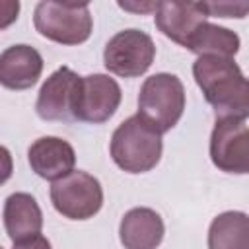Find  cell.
Returning <instances> with one entry per match:
<instances>
[{
    "instance_id": "cell-1",
    "label": "cell",
    "mask_w": 249,
    "mask_h": 249,
    "mask_svg": "<svg viewBox=\"0 0 249 249\" xmlns=\"http://www.w3.org/2000/svg\"><path fill=\"white\" fill-rule=\"evenodd\" d=\"M193 76L204 99L212 105L216 121L249 119V78L230 56L206 54L193 64Z\"/></svg>"
},
{
    "instance_id": "cell-2",
    "label": "cell",
    "mask_w": 249,
    "mask_h": 249,
    "mask_svg": "<svg viewBox=\"0 0 249 249\" xmlns=\"http://www.w3.org/2000/svg\"><path fill=\"white\" fill-rule=\"evenodd\" d=\"M161 134L138 113L115 128L109 144L113 161L126 173H146L154 169L161 158Z\"/></svg>"
},
{
    "instance_id": "cell-3",
    "label": "cell",
    "mask_w": 249,
    "mask_h": 249,
    "mask_svg": "<svg viewBox=\"0 0 249 249\" xmlns=\"http://www.w3.org/2000/svg\"><path fill=\"white\" fill-rule=\"evenodd\" d=\"M185 111V86L169 72L144 80L138 93V115L160 134L171 130Z\"/></svg>"
},
{
    "instance_id": "cell-4",
    "label": "cell",
    "mask_w": 249,
    "mask_h": 249,
    "mask_svg": "<svg viewBox=\"0 0 249 249\" xmlns=\"http://www.w3.org/2000/svg\"><path fill=\"white\" fill-rule=\"evenodd\" d=\"M35 29L58 45H82L89 39L93 19L88 2L43 0L33 12Z\"/></svg>"
},
{
    "instance_id": "cell-5",
    "label": "cell",
    "mask_w": 249,
    "mask_h": 249,
    "mask_svg": "<svg viewBox=\"0 0 249 249\" xmlns=\"http://www.w3.org/2000/svg\"><path fill=\"white\" fill-rule=\"evenodd\" d=\"M51 202L68 220H89L103 206V189L97 177L74 169L66 177L53 181Z\"/></svg>"
},
{
    "instance_id": "cell-6",
    "label": "cell",
    "mask_w": 249,
    "mask_h": 249,
    "mask_svg": "<svg viewBox=\"0 0 249 249\" xmlns=\"http://www.w3.org/2000/svg\"><path fill=\"white\" fill-rule=\"evenodd\" d=\"M156 58V45L146 31L123 29L115 33L103 51V64L121 78L142 76Z\"/></svg>"
},
{
    "instance_id": "cell-7",
    "label": "cell",
    "mask_w": 249,
    "mask_h": 249,
    "mask_svg": "<svg viewBox=\"0 0 249 249\" xmlns=\"http://www.w3.org/2000/svg\"><path fill=\"white\" fill-rule=\"evenodd\" d=\"M82 76L72 68H56L41 86L35 101V111L43 121H76V103Z\"/></svg>"
},
{
    "instance_id": "cell-8",
    "label": "cell",
    "mask_w": 249,
    "mask_h": 249,
    "mask_svg": "<svg viewBox=\"0 0 249 249\" xmlns=\"http://www.w3.org/2000/svg\"><path fill=\"white\" fill-rule=\"evenodd\" d=\"M210 160L224 171L233 175L249 173V126L243 121H216L210 134Z\"/></svg>"
},
{
    "instance_id": "cell-9",
    "label": "cell",
    "mask_w": 249,
    "mask_h": 249,
    "mask_svg": "<svg viewBox=\"0 0 249 249\" xmlns=\"http://www.w3.org/2000/svg\"><path fill=\"white\" fill-rule=\"evenodd\" d=\"M121 99L123 91L115 78L107 74L82 76L76 103V121L101 124L117 113Z\"/></svg>"
},
{
    "instance_id": "cell-10",
    "label": "cell",
    "mask_w": 249,
    "mask_h": 249,
    "mask_svg": "<svg viewBox=\"0 0 249 249\" xmlns=\"http://www.w3.org/2000/svg\"><path fill=\"white\" fill-rule=\"evenodd\" d=\"M27 161L31 171L41 179L58 181L74 171L76 152L70 142L58 136H41L27 150Z\"/></svg>"
},
{
    "instance_id": "cell-11",
    "label": "cell",
    "mask_w": 249,
    "mask_h": 249,
    "mask_svg": "<svg viewBox=\"0 0 249 249\" xmlns=\"http://www.w3.org/2000/svg\"><path fill=\"white\" fill-rule=\"evenodd\" d=\"M200 2H160L156 10V27L173 43L187 49L195 31L206 21Z\"/></svg>"
},
{
    "instance_id": "cell-12",
    "label": "cell",
    "mask_w": 249,
    "mask_h": 249,
    "mask_svg": "<svg viewBox=\"0 0 249 249\" xmlns=\"http://www.w3.org/2000/svg\"><path fill=\"white\" fill-rule=\"evenodd\" d=\"M43 72V56L31 45H12L0 54V84L8 89L33 88Z\"/></svg>"
},
{
    "instance_id": "cell-13",
    "label": "cell",
    "mask_w": 249,
    "mask_h": 249,
    "mask_svg": "<svg viewBox=\"0 0 249 249\" xmlns=\"http://www.w3.org/2000/svg\"><path fill=\"white\" fill-rule=\"evenodd\" d=\"M165 233L161 216L146 206L130 208L119 226V237L124 249H156Z\"/></svg>"
},
{
    "instance_id": "cell-14",
    "label": "cell",
    "mask_w": 249,
    "mask_h": 249,
    "mask_svg": "<svg viewBox=\"0 0 249 249\" xmlns=\"http://www.w3.org/2000/svg\"><path fill=\"white\" fill-rule=\"evenodd\" d=\"M2 218L6 233L14 243L39 235L43 228V212L29 193L10 195L4 202Z\"/></svg>"
},
{
    "instance_id": "cell-15",
    "label": "cell",
    "mask_w": 249,
    "mask_h": 249,
    "mask_svg": "<svg viewBox=\"0 0 249 249\" xmlns=\"http://www.w3.org/2000/svg\"><path fill=\"white\" fill-rule=\"evenodd\" d=\"M208 249H249V214L228 210L208 228Z\"/></svg>"
},
{
    "instance_id": "cell-16",
    "label": "cell",
    "mask_w": 249,
    "mask_h": 249,
    "mask_svg": "<svg viewBox=\"0 0 249 249\" xmlns=\"http://www.w3.org/2000/svg\"><path fill=\"white\" fill-rule=\"evenodd\" d=\"M187 49L191 53H195L196 56L216 54V56L233 58L239 51V35L228 27L204 21L191 37Z\"/></svg>"
},
{
    "instance_id": "cell-17",
    "label": "cell",
    "mask_w": 249,
    "mask_h": 249,
    "mask_svg": "<svg viewBox=\"0 0 249 249\" xmlns=\"http://www.w3.org/2000/svg\"><path fill=\"white\" fill-rule=\"evenodd\" d=\"M202 10L206 12L208 18L216 16V18H245L249 14V2H200Z\"/></svg>"
},
{
    "instance_id": "cell-18",
    "label": "cell",
    "mask_w": 249,
    "mask_h": 249,
    "mask_svg": "<svg viewBox=\"0 0 249 249\" xmlns=\"http://www.w3.org/2000/svg\"><path fill=\"white\" fill-rule=\"evenodd\" d=\"M14 249H53V247H51V241L45 235L39 233L35 237H29V239L14 243Z\"/></svg>"
},
{
    "instance_id": "cell-19",
    "label": "cell",
    "mask_w": 249,
    "mask_h": 249,
    "mask_svg": "<svg viewBox=\"0 0 249 249\" xmlns=\"http://www.w3.org/2000/svg\"><path fill=\"white\" fill-rule=\"evenodd\" d=\"M158 4L160 2H156V4H140V6H136V4H128V2H119V6L123 8V10H132V12H148V10H158Z\"/></svg>"
}]
</instances>
